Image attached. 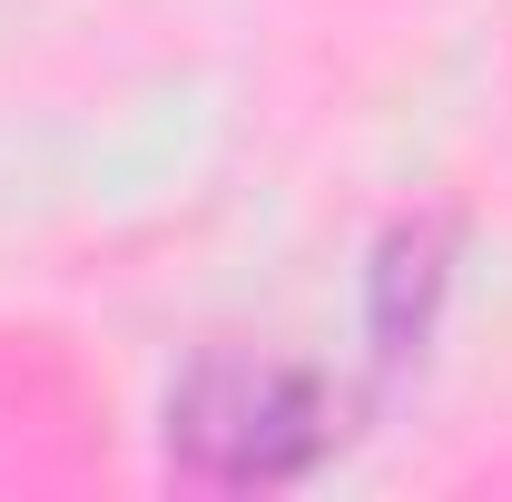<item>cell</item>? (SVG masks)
<instances>
[{"mask_svg": "<svg viewBox=\"0 0 512 502\" xmlns=\"http://www.w3.org/2000/svg\"><path fill=\"white\" fill-rule=\"evenodd\" d=\"M168 453L207 483H296L335 453V394L306 365L207 355L168 394Z\"/></svg>", "mask_w": 512, "mask_h": 502, "instance_id": "1", "label": "cell"}]
</instances>
